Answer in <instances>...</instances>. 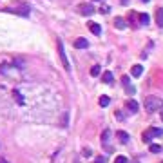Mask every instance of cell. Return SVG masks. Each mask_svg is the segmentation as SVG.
I'll use <instances>...</instances> for the list:
<instances>
[{"instance_id": "obj_12", "label": "cell", "mask_w": 163, "mask_h": 163, "mask_svg": "<svg viewBox=\"0 0 163 163\" xmlns=\"http://www.w3.org/2000/svg\"><path fill=\"white\" fill-rule=\"evenodd\" d=\"M116 136H118V140H120L122 143H127V142H129V134H127L125 131H118V132H116Z\"/></svg>"}, {"instance_id": "obj_3", "label": "cell", "mask_w": 163, "mask_h": 163, "mask_svg": "<svg viewBox=\"0 0 163 163\" xmlns=\"http://www.w3.org/2000/svg\"><path fill=\"white\" fill-rule=\"evenodd\" d=\"M56 45H58V56H60V60H62V65H63L65 71H69L71 65H69V60H67V55H65V49H63V44H62L60 38L56 40Z\"/></svg>"}, {"instance_id": "obj_19", "label": "cell", "mask_w": 163, "mask_h": 163, "mask_svg": "<svg viewBox=\"0 0 163 163\" xmlns=\"http://www.w3.org/2000/svg\"><path fill=\"white\" fill-rule=\"evenodd\" d=\"M109 103H111V98H109V96H102V98H100V105H102V107H107Z\"/></svg>"}, {"instance_id": "obj_20", "label": "cell", "mask_w": 163, "mask_h": 163, "mask_svg": "<svg viewBox=\"0 0 163 163\" xmlns=\"http://www.w3.org/2000/svg\"><path fill=\"white\" fill-rule=\"evenodd\" d=\"M13 96H15V100H17V102L20 103V105L24 103V98L20 96V93H18V91H13Z\"/></svg>"}, {"instance_id": "obj_7", "label": "cell", "mask_w": 163, "mask_h": 163, "mask_svg": "<svg viewBox=\"0 0 163 163\" xmlns=\"http://www.w3.org/2000/svg\"><path fill=\"white\" fill-rule=\"evenodd\" d=\"M89 29H91V33H93V35H96V36L102 33V25H100V24H94V22H91V24H89Z\"/></svg>"}, {"instance_id": "obj_15", "label": "cell", "mask_w": 163, "mask_h": 163, "mask_svg": "<svg viewBox=\"0 0 163 163\" xmlns=\"http://www.w3.org/2000/svg\"><path fill=\"white\" fill-rule=\"evenodd\" d=\"M100 73H102V67L100 65H93L91 67V76H98Z\"/></svg>"}, {"instance_id": "obj_17", "label": "cell", "mask_w": 163, "mask_h": 163, "mask_svg": "<svg viewBox=\"0 0 163 163\" xmlns=\"http://www.w3.org/2000/svg\"><path fill=\"white\" fill-rule=\"evenodd\" d=\"M69 125V112H63L62 116V127H67Z\"/></svg>"}, {"instance_id": "obj_14", "label": "cell", "mask_w": 163, "mask_h": 163, "mask_svg": "<svg viewBox=\"0 0 163 163\" xmlns=\"http://www.w3.org/2000/svg\"><path fill=\"white\" fill-rule=\"evenodd\" d=\"M111 134H112V132H111V129H105V131L102 132V142L107 143L109 140H111Z\"/></svg>"}, {"instance_id": "obj_25", "label": "cell", "mask_w": 163, "mask_h": 163, "mask_svg": "<svg viewBox=\"0 0 163 163\" xmlns=\"http://www.w3.org/2000/svg\"><path fill=\"white\" fill-rule=\"evenodd\" d=\"M102 13H109V6H103V7H102Z\"/></svg>"}, {"instance_id": "obj_4", "label": "cell", "mask_w": 163, "mask_h": 163, "mask_svg": "<svg viewBox=\"0 0 163 163\" xmlns=\"http://www.w3.org/2000/svg\"><path fill=\"white\" fill-rule=\"evenodd\" d=\"M161 134H163L161 129H147V131L142 134V140H143L145 143H150V140H152V138H156V136H161Z\"/></svg>"}, {"instance_id": "obj_1", "label": "cell", "mask_w": 163, "mask_h": 163, "mask_svg": "<svg viewBox=\"0 0 163 163\" xmlns=\"http://www.w3.org/2000/svg\"><path fill=\"white\" fill-rule=\"evenodd\" d=\"M4 11H6V13H15V15H20V17H27L29 11H31V7H29L27 4L20 2V0H15V2H11L7 7H4Z\"/></svg>"}, {"instance_id": "obj_21", "label": "cell", "mask_w": 163, "mask_h": 163, "mask_svg": "<svg viewBox=\"0 0 163 163\" xmlns=\"http://www.w3.org/2000/svg\"><path fill=\"white\" fill-rule=\"evenodd\" d=\"M114 163H129V160H127L125 156H116V160H114Z\"/></svg>"}, {"instance_id": "obj_11", "label": "cell", "mask_w": 163, "mask_h": 163, "mask_svg": "<svg viewBox=\"0 0 163 163\" xmlns=\"http://www.w3.org/2000/svg\"><path fill=\"white\" fill-rule=\"evenodd\" d=\"M114 25H116V29H125L127 27V24H125V20H123L122 17H116L114 18Z\"/></svg>"}, {"instance_id": "obj_16", "label": "cell", "mask_w": 163, "mask_h": 163, "mask_svg": "<svg viewBox=\"0 0 163 163\" xmlns=\"http://www.w3.org/2000/svg\"><path fill=\"white\" fill-rule=\"evenodd\" d=\"M161 150H163V147H161V145H158V143H152V145H150V152L158 154V152H161Z\"/></svg>"}, {"instance_id": "obj_29", "label": "cell", "mask_w": 163, "mask_h": 163, "mask_svg": "<svg viewBox=\"0 0 163 163\" xmlns=\"http://www.w3.org/2000/svg\"><path fill=\"white\" fill-rule=\"evenodd\" d=\"M140 2H143V4H147V2H149V0H140Z\"/></svg>"}, {"instance_id": "obj_27", "label": "cell", "mask_w": 163, "mask_h": 163, "mask_svg": "<svg viewBox=\"0 0 163 163\" xmlns=\"http://www.w3.org/2000/svg\"><path fill=\"white\" fill-rule=\"evenodd\" d=\"M0 163H9V161H7V160H4V158H2V160H0Z\"/></svg>"}, {"instance_id": "obj_18", "label": "cell", "mask_w": 163, "mask_h": 163, "mask_svg": "<svg viewBox=\"0 0 163 163\" xmlns=\"http://www.w3.org/2000/svg\"><path fill=\"white\" fill-rule=\"evenodd\" d=\"M149 20H150V18H149V15H147V13H142V15H140V22H142L143 25H147Z\"/></svg>"}, {"instance_id": "obj_23", "label": "cell", "mask_w": 163, "mask_h": 163, "mask_svg": "<svg viewBox=\"0 0 163 163\" xmlns=\"http://www.w3.org/2000/svg\"><path fill=\"white\" fill-rule=\"evenodd\" d=\"M82 154H83L85 158H89V156H91V149H83V150H82Z\"/></svg>"}, {"instance_id": "obj_24", "label": "cell", "mask_w": 163, "mask_h": 163, "mask_svg": "<svg viewBox=\"0 0 163 163\" xmlns=\"http://www.w3.org/2000/svg\"><path fill=\"white\" fill-rule=\"evenodd\" d=\"M122 80H123V83H125V85H129V82H131V80H129V76H123Z\"/></svg>"}, {"instance_id": "obj_26", "label": "cell", "mask_w": 163, "mask_h": 163, "mask_svg": "<svg viewBox=\"0 0 163 163\" xmlns=\"http://www.w3.org/2000/svg\"><path fill=\"white\" fill-rule=\"evenodd\" d=\"M160 118H161V122H163V107L160 109Z\"/></svg>"}, {"instance_id": "obj_6", "label": "cell", "mask_w": 163, "mask_h": 163, "mask_svg": "<svg viewBox=\"0 0 163 163\" xmlns=\"http://www.w3.org/2000/svg\"><path fill=\"white\" fill-rule=\"evenodd\" d=\"M74 47L76 49H87L89 47V42L85 40V38H76L74 40Z\"/></svg>"}, {"instance_id": "obj_28", "label": "cell", "mask_w": 163, "mask_h": 163, "mask_svg": "<svg viewBox=\"0 0 163 163\" xmlns=\"http://www.w3.org/2000/svg\"><path fill=\"white\" fill-rule=\"evenodd\" d=\"M120 2H122V4H129V0H120Z\"/></svg>"}, {"instance_id": "obj_2", "label": "cell", "mask_w": 163, "mask_h": 163, "mask_svg": "<svg viewBox=\"0 0 163 163\" xmlns=\"http://www.w3.org/2000/svg\"><path fill=\"white\" fill-rule=\"evenodd\" d=\"M163 107V100L161 98H158V96H147L145 98V111L147 112H156V111H160Z\"/></svg>"}, {"instance_id": "obj_31", "label": "cell", "mask_w": 163, "mask_h": 163, "mask_svg": "<svg viewBox=\"0 0 163 163\" xmlns=\"http://www.w3.org/2000/svg\"><path fill=\"white\" fill-rule=\"evenodd\" d=\"M94 2H100V0H94Z\"/></svg>"}, {"instance_id": "obj_8", "label": "cell", "mask_w": 163, "mask_h": 163, "mask_svg": "<svg viewBox=\"0 0 163 163\" xmlns=\"http://www.w3.org/2000/svg\"><path fill=\"white\" fill-rule=\"evenodd\" d=\"M127 109H129L131 112H138V109H140V103L136 102V100H129V102H127Z\"/></svg>"}, {"instance_id": "obj_5", "label": "cell", "mask_w": 163, "mask_h": 163, "mask_svg": "<svg viewBox=\"0 0 163 163\" xmlns=\"http://www.w3.org/2000/svg\"><path fill=\"white\" fill-rule=\"evenodd\" d=\"M78 11H80L82 15H85V17H89V15H93V13H94V7H93L91 4H82V6H80V9H78Z\"/></svg>"}, {"instance_id": "obj_32", "label": "cell", "mask_w": 163, "mask_h": 163, "mask_svg": "<svg viewBox=\"0 0 163 163\" xmlns=\"http://www.w3.org/2000/svg\"><path fill=\"white\" fill-rule=\"evenodd\" d=\"M161 163H163V161H161Z\"/></svg>"}, {"instance_id": "obj_30", "label": "cell", "mask_w": 163, "mask_h": 163, "mask_svg": "<svg viewBox=\"0 0 163 163\" xmlns=\"http://www.w3.org/2000/svg\"><path fill=\"white\" fill-rule=\"evenodd\" d=\"M132 163H140V161H138V160H134V161H132Z\"/></svg>"}, {"instance_id": "obj_10", "label": "cell", "mask_w": 163, "mask_h": 163, "mask_svg": "<svg viewBox=\"0 0 163 163\" xmlns=\"http://www.w3.org/2000/svg\"><path fill=\"white\" fill-rule=\"evenodd\" d=\"M112 80H114V76H112L111 71H105V73L102 74V82L103 83H112Z\"/></svg>"}, {"instance_id": "obj_13", "label": "cell", "mask_w": 163, "mask_h": 163, "mask_svg": "<svg viewBox=\"0 0 163 163\" xmlns=\"http://www.w3.org/2000/svg\"><path fill=\"white\" fill-rule=\"evenodd\" d=\"M156 24L163 25V7H158V11H156Z\"/></svg>"}, {"instance_id": "obj_9", "label": "cell", "mask_w": 163, "mask_h": 163, "mask_svg": "<svg viewBox=\"0 0 163 163\" xmlns=\"http://www.w3.org/2000/svg\"><path fill=\"white\" fill-rule=\"evenodd\" d=\"M142 73H143V65H132V69H131V74H132L134 78L142 76Z\"/></svg>"}, {"instance_id": "obj_22", "label": "cell", "mask_w": 163, "mask_h": 163, "mask_svg": "<svg viewBox=\"0 0 163 163\" xmlns=\"http://www.w3.org/2000/svg\"><path fill=\"white\" fill-rule=\"evenodd\" d=\"M94 163H107V160H105V156H98V158L94 160Z\"/></svg>"}]
</instances>
